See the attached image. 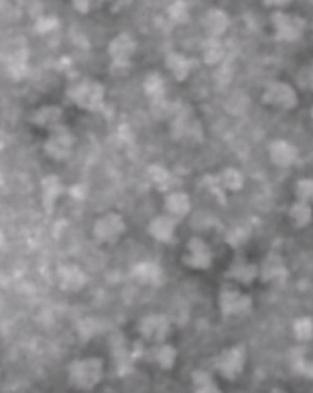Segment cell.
I'll use <instances>...</instances> for the list:
<instances>
[{
	"mask_svg": "<svg viewBox=\"0 0 313 393\" xmlns=\"http://www.w3.org/2000/svg\"><path fill=\"white\" fill-rule=\"evenodd\" d=\"M133 45L129 37H127L126 35H119L110 46V52H112V56L117 57V59H124L126 57L124 53H130L133 50Z\"/></svg>",
	"mask_w": 313,
	"mask_h": 393,
	"instance_id": "obj_1",
	"label": "cell"
},
{
	"mask_svg": "<svg viewBox=\"0 0 313 393\" xmlns=\"http://www.w3.org/2000/svg\"><path fill=\"white\" fill-rule=\"evenodd\" d=\"M57 25V20H52V19H46V22H44V19L39 20L38 21V29L41 28V27H44V30H50V29H53L54 25Z\"/></svg>",
	"mask_w": 313,
	"mask_h": 393,
	"instance_id": "obj_2",
	"label": "cell"
}]
</instances>
